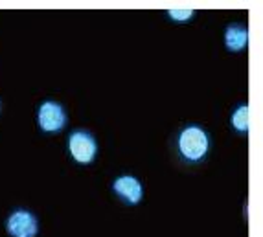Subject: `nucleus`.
Returning <instances> with one entry per match:
<instances>
[{
    "label": "nucleus",
    "instance_id": "423d86ee",
    "mask_svg": "<svg viewBox=\"0 0 263 237\" xmlns=\"http://www.w3.org/2000/svg\"><path fill=\"white\" fill-rule=\"evenodd\" d=\"M223 44L230 53L245 52L249 46V28L245 22H228L223 30Z\"/></svg>",
    "mask_w": 263,
    "mask_h": 237
},
{
    "label": "nucleus",
    "instance_id": "7ed1b4c3",
    "mask_svg": "<svg viewBox=\"0 0 263 237\" xmlns=\"http://www.w3.org/2000/svg\"><path fill=\"white\" fill-rule=\"evenodd\" d=\"M68 123V114L66 109L55 100L43 101L37 109V125L43 132H61Z\"/></svg>",
    "mask_w": 263,
    "mask_h": 237
},
{
    "label": "nucleus",
    "instance_id": "0eeeda50",
    "mask_svg": "<svg viewBox=\"0 0 263 237\" xmlns=\"http://www.w3.org/2000/svg\"><path fill=\"white\" fill-rule=\"evenodd\" d=\"M230 127L236 134L245 136L249 132V103H237L230 112Z\"/></svg>",
    "mask_w": 263,
    "mask_h": 237
},
{
    "label": "nucleus",
    "instance_id": "20e7f679",
    "mask_svg": "<svg viewBox=\"0 0 263 237\" xmlns=\"http://www.w3.org/2000/svg\"><path fill=\"white\" fill-rule=\"evenodd\" d=\"M6 232L9 233V237H37L39 219L33 211L18 208L6 219Z\"/></svg>",
    "mask_w": 263,
    "mask_h": 237
},
{
    "label": "nucleus",
    "instance_id": "39448f33",
    "mask_svg": "<svg viewBox=\"0 0 263 237\" xmlns=\"http://www.w3.org/2000/svg\"><path fill=\"white\" fill-rule=\"evenodd\" d=\"M114 195L127 206H136L144 199V186L135 175H120L112 180Z\"/></svg>",
    "mask_w": 263,
    "mask_h": 237
},
{
    "label": "nucleus",
    "instance_id": "6e6552de",
    "mask_svg": "<svg viewBox=\"0 0 263 237\" xmlns=\"http://www.w3.org/2000/svg\"><path fill=\"white\" fill-rule=\"evenodd\" d=\"M166 15L170 17V21L186 24V22L193 21V17L197 13H195L193 9H170V11H166Z\"/></svg>",
    "mask_w": 263,
    "mask_h": 237
},
{
    "label": "nucleus",
    "instance_id": "f03ea898",
    "mask_svg": "<svg viewBox=\"0 0 263 237\" xmlns=\"http://www.w3.org/2000/svg\"><path fill=\"white\" fill-rule=\"evenodd\" d=\"M66 147H68L72 160L81 166L92 164L98 156V149H100L96 136L87 129H74L66 140Z\"/></svg>",
    "mask_w": 263,
    "mask_h": 237
},
{
    "label": "nucleus",
    "instance_id": "f257e3e1",
    "mask_svg": "<svg viewBox=\"0 0 263 237\" xmlns=\"http://www.w3.org/2000/svg\"><path fill=\"white\" fill-rule=\"evenodd\" d=\"M177 154L184 164L195 166L204 162L212 151V134L201 123H186L177 134Z\"/></svg>",
    "mask_w": 263,
    "mask_h": 237
}]
</instances>
